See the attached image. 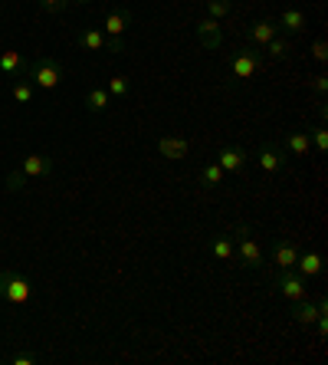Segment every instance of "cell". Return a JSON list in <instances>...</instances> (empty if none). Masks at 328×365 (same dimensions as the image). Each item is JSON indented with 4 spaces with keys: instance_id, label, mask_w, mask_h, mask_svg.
Returning <instances> with one entry per match:
<instances>
[{
    "instance_id": "f1b7e54d",
    "label": "cell",
    "mask_w": 328,
    "mask_h": 365,
    "mask_svg": "<svg viewBox=\"0 0 328 365\" xmlns=\"http://www.w3.org/2000/svg\"><path fill=\"white\" fill-rule=\"evenodd\" d=\"M66 4H69V0H36V7L46 10V14H59Z\"/></svg>"
},
{
    "instance_id": "9a60e30c",
    "label": "cell",
    "mask_w": 328,
    "mask_h": 365,
    "mask_svg": "<svg viewBox=\"0 0 328 365\" xmlns=\"http://www.w3.org/2000/svg\"><path fill=\"white\" fill-rule=\"evenodd\" d=\"M295 257H299V247H295V240H289V237L276 240V247H273V264H276L279 270H292V267H295Z\"/></svg>"
},
{
    "instance_id": "484cf974",
    "label": "cell",
    "mask_w": 328,
    "mask_h": 365,
    "mask_svg": "<svg viewBox=\"0 0 328 365\" xmlns=\"http://www.w3.org/2000/svg\"><path fill=\"white\" fill-rule=\"evenodd\" d=\"M309 142L315 145V152H319V155H325L328 152V128L325 125L309 128Z\"/></svg>"
},
{
    "instance_id": "83f0119b",
    "label": "cell",
    "mask_w": 328,
    "mask_h": 365,
    "mask_svg": "<svg viewBox=\"0 0 328 365\" xmlns=\"http://www.w3.org/2000/svg\"><path fill=\"white\" fill-rule=\"evenodd\" d=\"M312 56H315L319 63H325V60H328V43H325V36H319V40L312 43Z\"/></svg>"
},
{
    "instance_id": "4fadbf2b",
    "label": "cell",
    "mask_w": 328,
    "mask_h": 365,
    "mask_svg": "<svg viewBox=\"0 0 328 365\" xmlns=\"http://www.w3.org/2000/svg\"><path fill=\"white\" fill-rule=\"evenodd\" d=\"M50 171H53V158H50V155L33 152V155H26L23 162H20V175H23L26 181H30V178H46Z\"/></svg>"
},
{
    "instance_id": "ac0fdd59",
    "label": "cell",
    "mask_w": 328,
    "mask_h": 365,
    "mask_svg": "<svg viewBox=\"0 0 328 365\" xmlns=\"http://www.w3.org/2000/svg\"><path fill=\"white\" fill-rule=\"evenodd\" d=\"M0 73L4 76H23L26 73V60L17 50H4L0 53Z\"/></svg>"
},
{
    "instance_id": "cb8c5ba5",
    "label": "cell",
    "mask_w": 328,
    "mask_h": 365,
    "mask_svg": "<svg viewBox=\"0 0 328 365\" xmlns=\"http://www.w3.org/2000/svg\"><path fill=\"white\" fill-rule=\"evenodd\" d=\"M223 178H227V175H223V168H220L217 162H211V165H203V171H201V181L207 187H220L223 185Z\"/></svg>"
},
{
    "instance_id": "3957f363",
    "label": "cell",
    "mask_w": 328,
    "mask_h": 365,
    "mask_svg": "<svg viewBox=\"0 0 328 365\" xmlns=\"http://www.w3.org/2000/svg\"><path fill=\"white\" fill-rule=\"evenodd\" d=\"M233 237H236L233 250H236L240 267H243V270H260L263 267V250H260V244H256V234H253L250 224H236Z\"/></svg>"
},
{
    "instance_id": "7c38bea8",
    "label": "cell",
    "mask_w": 328,
    "mask_h": 365,
    "mask_svg": "<svg viewBox=\"0 0 328 365\" xmlns=\"http://www.w3.org/2000/svg\"><path fill=\"white\" fill-rule=\"evenodd\" d=\"M273 36H279V24H276L273 17L256 20V24H253L250 30H246V43H250V46H260V50L273 40Z\"/></svg>"
},
{
    "instance_id": "d4e9b609",
    "label": "cell",
    "mask_w": 328,
    "mask_h": 365,
    "mask_svg": "<svg viewBox=\"0 0 328 365\" xmlns=\"http://www.w3.org/2000/svg\"><path fill=\"white\" fill-rule=\"evenodd\" d=\"M33 96H36V86L30 83V79H20V83L14 86V99H17L20 106H30V102H33Z\"/></svg>"
},
{
    "instance_id": "f546056e",
    "label": "cell",
    "mask_w": 328,
    "mask_h": 365,
    "mask_svg": "<svg viewBox=\"0 0 328 365\" xmlns=\"http://www.w3.org/2000/svg\"><path fill=\"white\" fill-rule=\"evenodd\" d=\"M26 187V178L20 175V171H10L7 175V191H23Z\"/></svg>"
},
{
    "instance_id": "30bf717a",
    "label": "cell",
    "mask_w": 328,
    "mask_h": 365,
    "mask_svg": "<svg viewBox=\"0 0 328 365\" xmlns=\"http://www.w3.org/2000/svg\"><path fill=\"white\" fill-rule=\"evenodd\" d=\"M217 165L223 168V175H240V171L250 165V155L240 148V145H227L217 152Z\"/></svg>"
},
{
    "instance_id": "ffe728a7",
    "label": "cell",
    "mask_w": 328,
    "mask_h": 365,
    "mask_svg": "<svg viewBox=\"0 0 328 365\" xmlns=\"http://www.w3.org/2000/svg\"><path fill=\"white\" fill-rule=\"evenodd\" d=\"M213 257H217L220 264H233V260H236V250H233V240H230V234H220V237H213Z\"/></svg>"
},
{
    "instance_id": "5bb4252c",
    "label": "cell",
    "mask_w": 328,
    "mask_h": 365,
    "mask_svg": "<svg viewBox=\"0 0 328 365\" xmlns=\"http://www.w3.org/2000/svg\"><path fill=\"white\" fill-rule=\"evenodd\" d=\"M128 26H132V10L115 7V10H109V17H105V24H102V34L105 36H122Z\"/></svg>"
},
{
    "instance_id": "8992f818",
    "label": "cell",
    "mask_w": 328,
    "mask_h": 365,
    "mask_svg": "<svg viewBox=\"0 0 328 365\" xmlns=\"http://www.w3.org/2000/svg\"><path fill=\"white\" fill-rule=\"evenodd\" d=\"M328 313V303H325V297H319V299H295V306H292V323H299V326H312L319 316H325Z\"/></svg>"
},
{
    "instance_id": "7a4b0ae2",
    "label": "cell",
    "mask_w": 328,
    "mask_h": 365,
    "mask_svg": "<svg viewBox=\"0 0 328 365\" xmlns=\"http://www.w3.org/2000/svg\"><path fill=\"white\" fill-rule=\"evenodd\" d=\"M263 60H266V56L260 53V46L243 43V46L230 56V79H233V83H246V79H253L263 69Z\"/></svg>"
},
{
    "instance_id": "9c48e42d",
    "label": "cell",
    "mask_w": 328,
    "mask_h": 365,
    "mask_svg": "<svg viewBox=\"0 0 328 365\" xmlns=\"http://www.w3.org/2000/svg\"><path fill=\"white\" fill-rule=\"evenodd\" d=\"M276 24H279V34H286V36L305 34V30H309V14H305L302 7H286L276 17Z\"/></svg>"
},
{
    "instance_id": "6da1fadb",
    "label": "cell",
    "mask_w": 328,
    "mask_h": 365,
    "mask_svg": "<svg viewBox=\"0 0 328 365\" xmlns=\"http://www.w3.org/2000/svg\"><path fill=\"white\" fill-rule=\"evenodd\" d=\"M30 83L36 86V89H43V93H53L59 83H63V66H59V60H53V56H46V53H40L33 63H26V73H23Z\"/></svg>"
},
{
    "instance_id": "8fae6325",
    "label": "cell",
    "mask_w": 328,
    "mask_h": 365,
    "mask_svg": "<svg viewBox=\"0 0 328 365\" xmlns=\"http://www.w3.org/2000/svg\"><path fill=\"white\" fill-rule=\"evenodd\" d=\"M256 165H260L266 175H279V171L289 165L286 152H282V145H263L260 155H256Z\"/></svg>"
},
{
    "instance_id": "ba28073f",
    "label": "cell",
    "mask_w": 328,
    "mask_h": 365,
    "mask_svg": "<svg viewBox=\"0 0 328 365\" xmlns=\"http://www.w3.org/2000/svg\"><path fill=\"white\" fill-rule=\"evenodd\" d=\"M154 148H158V155L164 162H184L187 155H191V142L184 135H161Z\"/></svg>"
},
{
    "instance_id": "4dcf8cb0",
    "label": "cell",
    "mask_w": 328,
    "mask_h": 365,
    "mask_svg": "<svg viewBox=\"0 0 328 365\" xmlns=\"http://www.w3.org/2000/svg\"><path fill=\"white\" fill-rule=\"evenodd\" d=\"M36 359L33 356H14V365H33Z\"/></svg>"
},
{
    "instance_id": "277c9868",
    "label": "cell",
    "mask_w": 328,
    "mask_h": 365,
    "mask_svg": "<svg viewBox=\"0 0 328 365\" xmlns=\"http://www.w3.org/2000/svg\"><path fill=\"white\" fill-rule=\"evenodd\" d=\"M30 297H33V287H30L26 277H20V270H14V267L0 270V299H7L14 306H23V303H30Z\"/></svg>"
},
{
    "instance_id": "1f68e13d",
    "label": "cell",
    "mask_w": 328,
    "mask_h": 365,
    "mask_svg": "<svg viewBox=\"0 0 328 365\" xmlns=\"http://www.w3.org/2000/svg\"><path fill=\"white\" fill-rule=\"evenodd\" d=\"M315 89H319V93H325V89H328V76H315Z\"/></svg>"
},
{
    "instance_id": "603a6c76",
    "label": "cell",
    "mask_w": 328,
    "mask_h": 365,
    "mask_svg": "<svg viewBox=\"0 0 328 365\" xmlns=\"http://www.w3.org/2000/svg\"><path fill=\"white\" fill-rule=\"evenodd\" d=\"M203 10H207V17L223 20L233 14V0H203Z\"/></svg>"
},
{
    "instance_id": "2e32d148",
    "label": "cell",
    "mask_w": 328,
    "mask_h": 365,
    "mask_svg": "<svg viewBox=\"0 0 328 365\" xmlns=\"http://www.w3.org/2000/svg\"><path fill=\"white\" fill-rule=\"evenodd\" d=\"M292 270H299L305 277V280H309V277H319L322 270H325V260H322V254L319 250H299V257H295V267Z\"/></svg>"
},
{
    "instance_id": "d6a6232c",
    "label": "cell",
    "mask_w": 328,
    "mask_h": 365,
    "mask_svg": "<svg viewBox=\"0 0 328 365\" xmlns=\"http://www.w3.org/2000/svg\"><path fill=\"white\" fill-rule=\"evenodd\" d=\"M69 4H89V0H69Z\"/></svg>"
},
{
    "instance_id": "7402d4cb",
    "label": "cell",
    "mask_w": 328,
    "mask_h": 365,
    "mask_svg": "<svg viewBox=\"0 0 328 365\" xmlns=\"http://www.w3.org/2000/svg\"><path fill=\"white\" fill-rule=\"evenodd\" d=\"M263 50H266V56H270V60H286L289 53H292V43H289L286 36H273Z\"/></svg>"
},
{
    "instance_id": "44dd1931",
    "label": "cell",
    "mask_w": 328,
    "mask_h": 365,
    "mask_svg": "<svg viewBox=\"0 0 328 365\" xmlns=\"http://www.w3.org/2000/svg\"><path fill=\"white\" fill-rule=\"evenodd\" d=\"M79 46H83L85 53L105 50V34H102V30H83V34H79Z\"/></svg>"
},
{
    "instance_id": "4316f807",
    "label": "cell",
    "mask_w": 328,
    "mask_h": 365,
    "mask_svg": "<svg viewBox=\"0 0 328 365\" xmlns=\"http://www.w3.org/2000/svg\"><path fill=\"white\" fill-rule=\"evenodd\" d=\"M105 93H109L112 99H122V96L128 93V76H112L109 83H105Z\"/></svg>"
},
{
    "instance_id": "d6986e66",
    "label": "cell",
    "mask_w": 328,
    "mask_h": 365,
    "mask_svg": "<svg viewBox=\"0 0 328 365\" xmlns=\"http://www.w3.org/2000/svg\"><path fill=\"white\" fill-rule=\"evenodd\" d=\"M112 106V96L105 93V89H89V93H85V109L92 112V115H99V112H105Z\"/></svg>"
},
{
    "instance_id": "52a82bcc",
    "label": "cell",
    "mask_w": 328,
    "mask_h": 365,
    "mask_svg": "<svg viewBox=\"0 0 328 365\" xmlns=\"http://www.w3.org/2000/svg\"><path fill=\"white\" fill-rule=\"evenodd\" d=\"M194 34H197V40H201L203 50L213 53V50H220V46H223V26H220V20H213V17L197 20Z\"/></svg>"
},
{
    "instance_id": "5b68a950",
    "label": "cell",
    "mask_w": 328,
    "mask_h": 365,
    "mask_svg": "<svg viewBox=\"0 0 328 365\" xmlns=\"http://www.w3.org/2000/svg\"><path fill=\"white\" fill-rule=\"evenodd\" d=\"M273 289H276L282 299H305L309 297V280H305L299 270H279V277L273 280Z\"/></svg>"
},
{
    "instance_id": "e0dca14e",
    "label": "cell",
    "mask_w": 328,
    "mask_h": 365,
    "mask_svg": "<svg viewBox=\"0 0 328 365\" xmlns=\"http://www.w3.org/2000/svg\"><path fill=\"white\" fill-rule=\"evenodd\" d=\"M286 148H289V155H292V158H305V155H309V148H312L309 128H292V132L286 135Z\"/></svg>"
}]
</instances>
